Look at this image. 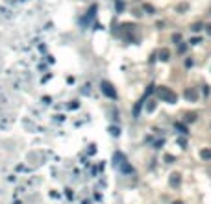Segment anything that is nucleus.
Returning a JSON list of instances; mask_svg holds the SVG:
<instances>
[{
	"mask_svg": "<svg viewBox=\"0 0 211 204\" xmlns=\"http://www.w3.org/2000/svg\"><path fill=\"white\" fill-rule=\"evenodd\" d=\"M158 98H161V100H165L168 104H174L176 102V93L172 89H168V87H158Z\"/></svg>",
	"mask_w": 211,
	"mask_h": 204,
	"instance_id": "obj_1",
	"label": "nucleus"
},
{
	"mask_svg": "<svg viewBox=\"0 0 211 204\" xmlns=\"http://www.w3.org/2000/svg\"><path fill=\"white\" fill-rule=\"evenodd\" d=\"M102 91L108 97H111V98H117V93H115V89H113V86H111L109 82H102Z\"/></svg>",
	"mask_w": 211,
	"mask_h": 204,
	"instance_id": "obj_2",
	"label": "nucleus"
},
{
	"mask_svg": "<svg viewBox=\"0 0 211 204\" xmlns=\"http://www.w3.org/2000/svg\"><path fill=\"white\" fill-rule=\"evenodd\" d=\"M168 184H171L172 187H180V184H181V174H180V173H172L171 176H168Z\"/></svg>",
	"mask_w": 211,
	"mask_h": 204,
	"instance_id": "obj_3",
	"label": "nucleus"
},
{
	"mask_svg": "<svg viewBox=\"0 0 211 204\" xmlns=\"http://www.w3.org/2000/svg\"><path fill=\"white\" fill-rule=\"evenodd\" d=\"M184 97H185V98H189V100H196L198 93H196V89H194V87H189V89H185V91H184Z\"/></svg>",
	"mask_w": 211,
	"mask_h": 204,
	"instance_id": "obj_4",
	"label": "nucleus"
},
{
	"mask_svg": "<svg viewBox=\"0 0 211 204\" xmlns=\"http://www.w3.org/2000/svg\"><path fill=\"white\" fill-rule=\"evenodd\" d=\"M200 158H202L204 161H209V160H211V149H202V150H200Z\"/></svg>",
	"mask_w": 211,
	"mask_h": 204,
	"instance_id": "obj_5",
	"label": "nucleus"
},
{
	"mask_svg": "<svg viewBox=\"0 0 211 204\" xmlns=\"http://www.w3.org/2000/svg\"><path fill=\"white\" fill-rule=\"evenodd\" d=\"M168 58H171V52H168L167 48H161L159 50V60L161 61H168Z\"/></svg>",
	"mask_w": 211,
	"mask_h": 204,
	"instance_id": "obj_6",
	"label": "nucleus"
},
{
	"mask_svg": "<svg viewBox=\"0 0 211 204\" xmlns=\"http://www.w3.org/2000/svg\"><path fill=\"white\" fill-rule=\"evenodd\" d=\"M194 121H196V113H194V111L185 113V123H194Z\"/></svg>",
	"mask_w": 211,
	"mask_h": 204,
	"instance_id": "obj_7",
	"label": "nucleus"
},
{
	"mask_svg": "<svg viewBox=\"0 0 211 204\" xmlns=\"http://www.w3.org/2000/svg\"><path fill=\"white\" fill-rule=\"evenodd\" d=\"M174 126H176V130H180L181 134H187V132H189V130H187V124H181V123H176Z\"/></svg>",
	"mask_w": 211,
	"mask_h": 204,
	"instance_id": "obj_8",
	"label": "nucleus"
},
{
	"mask_svg": "<svg viewBox=\"0 0 211 204\" xmlns=\"http://www.w3.org/2000/svg\"><path fill=\"white\" fill-rule=\"evenodd\" d=\"M143 9H145L146 13H154V6H150V4H145V6H143Z\"/></svg>",
	"mask_w": 211,
	"mask_h": 204,
	"instance_id": "obj_9",
	"label": "nucleus"
},
{
	"mask_svg": "<svg viewBox=\"0 0 211 204\" xmlns=\"http://www.w3.org/2000/svg\"><path fill=\"white\" fill-rule=\"evenodd\" d=\"M165 161H167V163H172V161H174V156H172V154H165Z\"/></svg>",
	"mask_w": 211,
	"mask_h": 204,
	"instance_id": "obj_10",
	"label": "nucleus"
},
{
	"mask_svg": "<svg viewBox=\"0 0 211 204\" xmlns=\"http://www.w3.org/2000/svg\"><path fill=\"white\" fill-rule=\"evenodd\" d=\"M191 30H193V32H200V30H202V24H200V23H198V24H193Z\"/></svg>",
	"mask_w": 211,
	"mask_h": 204,
	"instance_id": "obj_11",
	"label": "nucleus"
},
{
	"mask_svg": "<svg viewBox=\"0 0 211 204\" xmlns=\"http://www.w3.org/2000/svg\"><path fill=\"white\" fill-rule=\"evenodd\" d=\"M146 110H148V111H150V113H152V111H154V110H156V102H154V100H152V102L148 104V108H146Z\"/></svg>",
	"mask_w": 211,
	"mask_h": 204,
	"instance_id": "obj_12",
	"label": "nucleus"
},
{
	"mask_svg": "<svg viewBox=\"0 0 211 204\" xmlns=\"http://www.w3.org/2000/svg\"><path fill=\"white\" fill-rule=\"evenodd\" d=\"M180 39H181L180 33H174V36H172V41H174V43H180Z\"/></svg>",
	"mask_w": 211,
	"mask_h": 204,
	"instance_id": "obj_13",
	"label": "nucleus"
},
{
	"mask_svg": "<svg viewBox=\"0 0 211 204\" xmlns=\"http://www.w3.org/2000/svg\"><path fill=\"white\" fill-rule=\"evenodd\" d=\"M198 43H202L200 37H193V39H191V45H198Z\"/></svg>",
	"mask_w": 211,
	"mask_h": 204,
	"instance_id": "obj_14",
	"label": "nucleus"
},
{
	"mask_svg": "<svg viewBox=\"0 0 211 204\" xmlns=\"http://www.w3.org/2000/svg\"><path fill=\"white\" fill-rule=\"evenodd\" d=\"M180 145H181V149H185V147H187V141H185V139H180V141H178Z\"/></svg>",
	"mask_w": 211,
	"mask_h": 204,
	"instance_id": "obj_15",
	"label": "nucleus"
},
{
	"mask_svg": "<svg viewBox=\"0 0 211 204\" xmlns=\"http://www.w3.org/2000/svg\"><path fill=\"white\" fill-rule=\"evenodd\" d=\"M117 9H119V11H122V2H121V0L117 2Z\"/></svg>",
	"mask_w": 211,
	"mask_h": 204,
	"instance_id": "obj_16",
	"label": "nucleus"
},
{
	"mask_svg": "<svg viewBox=\"0 0 211 204\" xmlns=\"http://www.w3.org/2000/svg\"><path fill=\"white\" fill-rule=\"evenodd\" d=\"M111 134H113V136H119V128H111Z\"/></svg>",
	"mask_w": 211,
	"mask_h": 204,
	"instance_id": "obj_17",
	"label": "nucleus"
},
{
	"mask_svg": "<svg viewBox=\"0 0 211 204\" xmlns=\"http://www.w3.org/2000/svg\"><path fill=\"white\" fill-rule=\"evenodd\" d=\"M172 204H184V202H181V200H174Z\"/></svg>",
	"mask_w": 211,
	"mask_h": 204,
	"instance_id": "obj_18",
	"label": "nucleus"
},
{
	"mask_svg": "<svg viewBox=\"0 0 211 204\" xmlns=\"http://www.w3.org/2000/svg\"><path fill=\"white\" fill-rule=\"evenodd\" d=\"M207 32H209V33H211V24H207Z\"/></svg>",
	"mask_w": 211,
	"mask_h": 204,
	"instance_id": "obj_19",
	"label": "nucleus"
}]
</instances>
